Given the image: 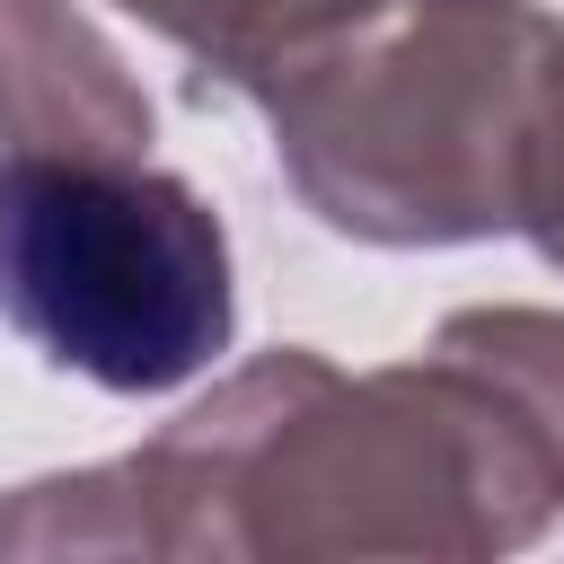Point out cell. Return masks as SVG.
I'll list each match as a JSON object with an SVG mask.
<instances>
[{
    "instance_id": "1",
    "label": "cell",
    "mask_w": 564,
    "mask_h": 564,
    "mask_svg": "<svg viewBox=\"0 0 564 564\" xmlns=\"http://www.w3.org/2000/svg\"><path fill=\"white\" fill-rule=\"evenodd\" d=\"M564 511V317L458 308L432 352H264L159 441L18 485L0 555H502Z\"/></svg>"
},
{
    "instance_id": "2",
    "label": "cell",
    "mask_w": 564,
    "mask_h": 564,
    "mask_svg": "<svg viewBox=\"0 0 564 564\" xmlns=\"http://www.w3.org/2000/svg\"><path fill=\"white\" fill-rule=\"evenodd\" d=\"M291 194L370 247H458L529 229L555 115L564 26L520 0H405L370 35L291 70L273 97Z\"/></svg>"
},
{
    "instance_id": "3",
    "label": "cell",
    "mask_w": 564,
    "mask_h": 564,
    "mask_svg": "<svg viewBox=\"0 0 564 564\" xmlns=\"http://www.w3.org/2000/svg\"><path fill=\"white\" fill-rule=\"evenodd\" d=\"M0 326L106 397H159L229 352L220 212L141 150H0Z\"/></svg>"
},
{
    "instance_id": "4",
    "label": "cell",
    "mask_w": 564,
    "mask_h": 564,
    "mask_svg": "<svg viewBox=\"0 0 564 564\" xmlns=\"http://www.w3.org/2000/svg\"><path fill=\"white\" fill-rule=\"evenodd\" d=\"M115 9H132L150 35H167L203 79H220L238 97H273L291 70L370 35L405 0H115Z\"/></svg>"
},
{
    "instance_id": "5",
    "label": "cell",
    "mask_w": 564,
    "mask_h": 564,
    "mask_svg": "<svg viewBox=\"0 0 564 564\" xmlns=\"http://www.w3.org/2000/svg\"><path fill=\"white\" fill-rule=\"evenodd\" d=\"M529 238H538V256H546V264H564V115H555V150H546V185H538Z\"/></svg>"
}]
</instances>
